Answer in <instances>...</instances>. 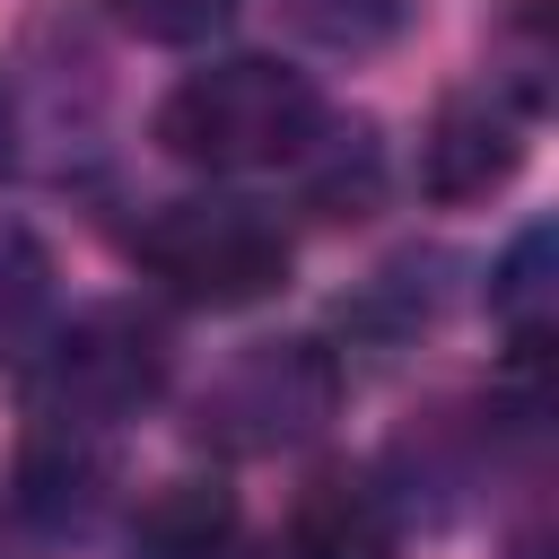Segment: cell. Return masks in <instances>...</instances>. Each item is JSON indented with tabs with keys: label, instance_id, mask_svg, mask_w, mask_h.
<instances>
[{
	"label": "cell",
	"instance_id": "obj_1",
	"mask_svg": "<svg viewBox=\"0 0 559 559\" xmlns=\"http://www.w3.org/2000/svg\"><path fill=\"white\" fill-rule=\"evenodd\" d=\"M323 87L271 52H227L201 61L166 87L157 105V148L192 175H262V166H306L323 140Z\"/></svg>",
	"mask_w": 559,
	"mask_h": 559
},
{
	"label": "cell",
	"instance_id": "obj_2",
	"mask_svg": "<svg viewBox=\"0 0 559 559\" xmlns=\"http://www.w3.org/2000/svg\"><path fill=\"white\" fill-rule=\"evenodd\" d=\"M131 262L183 297V306H210V314H236V306H262L280 297L297 245L280 227V210L245 201V192H183V201H157L140 227H131Z\"/></svg>",
	"mask_w": 559,
	"mask_h": 559
},
{
	"label": "cell",
	"instance_id": "obj_3",
	"mask_svg": "<svg viewBox=\"0 0 559 559\" xmlns=\"http://www.w3.org/2000/svg\"><path fill=\"white\" fill-rule=\"evenodd\" d=\"M175 384V332L148 306H79L70 323H44L35 367H26V419H70V428H122Z\"/></svg>",
	"mask_w": 559,
	"mask_h": 559
},
{
	"label": "cell",
	"instance_id": "obj_4",
	"mask_svg": "<svg viewBox=\"0 0 559 559\" xmlns=\"http://www.w3.org/2000/svg\"><path fill=\"white\" fill-rule=\"evenodd\" d=\"M332 411H341V358L323 341H253L201 384L192 437L218 454H288Z\"/></svg>",
	"mask_w": 559,
	"mask_h": 559
},
{
	"label": "cell",
	"instance_id": "obj_5",
	"mask_svg": "<svg viewBox=\"0 0 559 559\" xmlns=\"http://www.w3.org/2000/svg\"><path fill=\"white\" fill-rule=\"evenodd\" d=\"M515 166H524V96H507L498 79L489 87H454L419 131L428 201H489Z\"/></svg>",
	"mask_w": 559,
	"mask_h": 559
},
{
	"label": "cell",
	"instance_id": "obj_6",
	"mask_svg": "<svg viewBox=\"0 0 559 559\" xmlns=\"http://www.w3.org/2000/svg\"><path fill=\"white\" fill-rule=\"evenodd\" d=\"M114 489V437L105 428H70V419H35L17 445V515L44 533H79Z\"/></svg>",
	"mask_w": 559,
	"mask_h": 559
},
{
	"label": "cell",
	"instance_id": "obj_7",
	"mask_svg": "<svg viewBox=\"0 0 559 559\" xmlns=\"http://www.w3.org/2000/svg\"><path fill=\"white\" fill-rule=\"evenodd\" d=\"M402 550V507L376 472L358 463H332L297 489V515H288V559H393Z\"/></svg>",
	"mask_w": 559,
	"mask_h": 559
},
{
	"label": "cell",
	"instance_id": "obj_8",
	"mask_svg": "<svg viewBox=\"0 0 559 559\" xmlns=\"http://www.w3.org/2000/svg\"><path fill=\"white\" fill-rule=\"evenodd\" d=\"M227 542H236L227 480H166L131 515V559H227Z\"/></svg>",
	"mask_w": 559,
	"mask_h": 559
},
{
	"label": "cell",
	"instance_id": "obj_9",
	"mask_svg": "<svg viewBox=\"0 0 559 559\" xmlns=\"http://www.w3.org/2000/svg\"><path fill=\"white\" fill-rule=\"evenodd\" d=\"M489 314H498V332H507L515 358H542V349H550V227H542V218H533V227L507 245V262L489 271Z\"/></svg>",
	"mask_w": 559,
	"mask_h": 559
},
{
	"label": "cell",
	"instance_id": "obj_10",
	"mask_svg": "<svg viewBox=\"0 0 559 559\" xmlns=\"http://www.w3.org/2000/svg\"><path fill=\"white\" fill-rule=\"evenodd\" d=\"M52 323V253L35 227L0 218V358L9 349H35Z\"/></svg>",
	"mask_w": 559,
	"mask_h": 559
},
{
	"label": "cell",
	"instance_id": "obj_11",
	"mask_svg": "<svg viewBox=\"0 0 559 559\" xmlns=\"http://www.w3.org/2000/svg\"><path fill=\"white\" fill-rule=\"evenodd\" d=\"M402 9H411V0H288V17H297L314 44H332V52L384 44V35L402 26Z\"/></svg>",
	"mask_w": 559,
	"mask_h": 559
},
{
	"label": "cell",
	"instance_id": "obj_12",
	"mask_svg": "<svg viewBox=\"0 0 559 559\" xmlns=\"http://www.w3.org/2000/svg\"><path fill=\"white\" fill-rule=\"evenodd\" d=\"M105 9H114V26L140 35V44H210V35L236 17V0H105Z\"/></svg>",
	"mask_w": 559,
	"mask_h": 559
},
{
	"label": "cell",
	"instance_id": "obj_13",
	"mask_svg": "<svg viewBox=\"0 0 559 559\" xmlns=\"http://www.w3.org/2000/svg\"><path fill=\"white\" fill-rule=\"evenodd\" d=\"M0 175H9V96H0Z\"/></svg>",
	"mask_w": 559,
	"mask_h": 559
}]
</instances>
